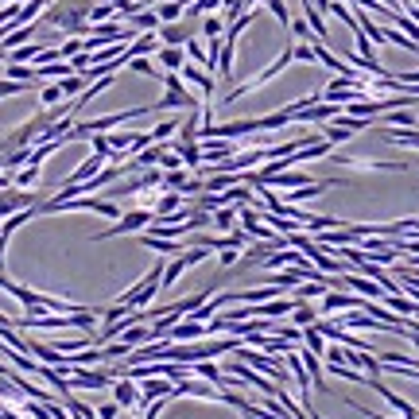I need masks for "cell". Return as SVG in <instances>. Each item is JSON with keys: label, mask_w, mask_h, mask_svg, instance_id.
I'll return each instance as SVG.
<instances>
[{"label": "cell", "mask_w": 419, "mask_h": 419, "mask_svg": "<svg viewBox=\"0 0 419 419\" xmlns=\"http://www.w3.org/2000/svg\"><path fill=\"white\" fill-rule=\"evenodd\" d=\"M233 357L237 361H245V365H252L257 373H264L268 381H276V384H287V365H284V357H276V353H252L249 346H237L233 350Z\"/></svg>", "instance_id": "6da1fadb"}, {"label": "cell", "mask_w": 419, "mask_h": 419, "mask_svg": "<svg viewBox=\"0 0 419 419\" xmlns=\"http://www.w3.org/2000/svg\"><path fill=\"white\" fill-rule=\"evenodd\" d=\"M163 86H167V94L155 101V113H171V109H199V101H194V94L186 89V82L179 78V74L163 70Z\"/></svg>", "instance_id": "7a4b0ae2"}, {"label": "cell", "mask_w": 419, "mask_h": 419, "mask_svg": "<svg viewBox=\"0 0 419 419\" xmlns=\"http://www.w3.org/2000/svg\"><path fill=\"white\" fill-rule=\"evenodd\" d=\"M291 62H295V51H291V43H287V47H284V51H279V59L272 62V67H264V70H260V74H257V78H249V82H245V86L229 89V94H225V105H233V101H237V97H245V94H252V89H260V86H264V82H272V78H276V74H284L287 67H291Z\"/></svg>", "instance_id": "3957f363"}, {"label": "cell", "mask_w": 419, "mask_h": 419, "mask_svg": "<svg viewBox=\"0 0 419 419\" xmlns=\"http://www.w3.org/2000/svg\"><path fill=\"white\" fill-rule=\"evenodd\" d=\"M113 381H117L113 369H74L67 376V389L70 392H105V389H113Z\"/></svg>", "instance_id": "277c9868"}, {"label": "cell", "mask_w": 419, "mask_h": 419, "mask_svg": "<svg viewBox=\"0 0 419 419\" xmlns=\"http://www.w3.org/2000/svg\"><path fill=\"white\" fill-rule=\"evenodd\" d=\"M155 221V213L147 210V206H140V210H128V213H121L117 221H113L105 233H97L94 241H109V237H121V233H144L147 225Z\"/></svg>", "instance_id": "5b68a950"}, {"label": "cell", "mask_w": 419, "mask_h": 419, "mask_svg": "<svg viewBox=\"0 0 419 419\" xmlns=\"http://www.w3.org/2000/svg\"><path fill=\"white\" fill-rule=\"evenodd\" d=\"M28 206H39V194L35 191H20V186H4L0 191V221L16 210H28Z\"/></svg>", "instance_id": "8992f818"}, {"label": "cell", "mask_w": 419, "mask_h": 419, "mask_svg": "<svg viewBox=\"0 0 419 419\" xmlns=\"http://www.w3.org/2000/svg\"><path fill=\"white\" fill-rule=\"evenodd\" d=\"M152 400H175V381H167V376H147V381H140V408H147Z\"/></svg>", "instance_id": "52a82bcc"}, {"label": "cell", "mask_w": 419, "mask_h": 419, "mask_svg": "<svg viewBox=\"0 0 419 419\" xmlns=\"http://www.w3.org/2000/svg\"><path fill=\"white\" fill-rule=\"evenodd\" d=\"M342 284H346L353 295H361V299H384V287H381V284H373L369 276H361L357 268H350V272L342 276Z\"/></svg>", "instance_id": "ba28073f"}, {"label": "cell", "mask_w": 419, "mask_h": 419, "mask_svg": "<svg viewBox=\"0 0 419 419\" xmlns=\"http://www.w3.org/2000/svg\"><path fill=\"white\" fill-rule=\"evenodd\" d=\"M109 392H113V400L121 404V412H136L140 408V384L128 381V376H117Z\"/></svg>", "instance_id": "9c48e42d"}, {"label": "cell", "mask_w": 419, "mask_h": 419, "mask_svg": "<svg viewBox=\"0 0 419 419\" xmlns=\"http://www.w3.org/2000/svg\"><path fill=\"white\" fill-rule=\"evenodd\" d=\"M361 295H353V291H326L323 295V303H318V311L323 315H334V311H361Z\"/></svg>", "instance_id": "30bf717a"}, {"label": "cell", "mask_w": 419, "mask_h": 419, "mask_svg": "<svg viewBox=\"0 0 419 419\" xmlns=\"http://www.w3.org/2000/svg\"><path fill=\"white\" fill-rule=\"evenodd\" d=\"M179 78H183L186 86L202 89V97L210 101V94H213V74H210V70H202V67H194V62H186V67L179 70Z\"/></svg>", "instance_id": "8fae6325"}, {"label": "cell", "mask_w": 419, "mask_h": 419, "mask_svg": "<svg viewBox=\"0 0 419 419\" xmlns=\"http://www.w3.org/2000/svg\"><path fill=\"white\" fill-rule=\"evenodd\" d=\"M167 338H171V342H199V338H206V323H194V318H179V323L167 330Z\"/></svg>", "instance_id": "7c38bea8"}, {"label": "cell", "mask_w": 419, "mask_h": 419, "mask_svg": "<svg viewBox=\"0 0 419 419\" xmlns=\"http://www.w3.org/2000/svg\"><path fill=\"white\" fill-rule=\"evenodd\" d=\"M155 35H160V43L163 47H183L186 39H194V31L186 28V23H160V31H155Z\"/></svg>", "instance_id": "4fadbf2b"}, {"label": "cell", "mask_w": 419, "mask_h": 419, "mask_svg": "<svg viewBox=\"0 0 419 419\" xmlns=\"http://www.w3.org/2000/svg\"><path fill=\"white\" fill-rule=\"evenodd\" d=\"M295 350H299V361L307 365V373H311V384H315L318 392H326V381H323V357H318V353H311L307 346H295Z\"/></svg>", "instance_id": "5bb4252c"}, {"label": "cell", "mask_w": 419, "mask_h": 419, "mask_svg": "<svg viewBox=\"0 0 419 419\" xmlns=\"http://www.w3.org/2000/svg\"><path fill=\"white\" fill-rule=\"evenodd\" d=\"M155 62H160L163 70L179 74L186 67V51H183V47H160V51H155Z\"/></svg>", "instance_id": "9a60e30c"}, {"label": "cell", "mask_w": 419, "mask_h": 419, "mask_svg": "<svg viewBox=\"0 0 419 419\" xmlns=\"http://www.w3.org/2000/svg\"><path fill=\"white\" fill-rule=\"evenodd\" d=\"M105 163H109V160H101V155H89V160H82L78 167L70 171V179H67V183H86V179H94L97 171L105 167Z\"/></svg>", "instance_id": "2e32d148"}, {"label": "cell", "mask_w": 419, "mask_h": 419, "mask_svg": "<svg viewBox=\"0 0 419 419\" xmlns=\"http://www.w3.org/2000/svg\"><path fill=\"white\" fill-rule=\"evenodd\" d=\"M74 74L70 59H59V62H43V67H35V82H51V78H67Z\"/></svg>", "instance_id": "e0dca14e"}, {"label": "cell", "mask_w": 419, "mask_h": 419, "mask_svg": "<svg viewBox=\"0 0 419 419\" xmlns=\"http://www.w3.org/2000/svg\"><path fill=\"white\" fill-rule=\"evenodd\" d=\"M183 12H186L183 0H155V16H160V23H175V20H183Z\"/></svg>", "instance_id": "ac0fdd59"}, {"label": "cell", "mask_w": 419, "mask_h": 419, "mask_svg": "<svg viewBox=\"0 0 419 419\" xmlns=\"http://www.w3.org/2000/svg\"><path fill=\"white\" fill-rule=\"evenodd\" d=\"M233 55H237V43L221 35V51H218V74L221 78H233Z\"/></svg>", "instance_id": "d6986e66"}, {"label": "cell", "mask_w": 419, "mask_h": 419, "mask_svg": "<svg viewBox=\"0 0 419 419\" xmlns=\"http://www.w3.org/2000/svg\"><path fill=\"white\" fill-rule=\"evenodd\" d=\"M381 303H389V311H392V315H400V318H415L419 315V303L404 299V295H384Z\"/></svg>", "instance_id": "ffe728a7"}, {"label": "cell", "mask_w": 419, "mask_h": 419, "mask_svg": "<svg viewBox=\"0 0 419 419\" xmlns=\"http://www.w3.org/2000/svg\"><path fill=\"white\" fill-rule=\"evenodd\" d=\"M39 183V167L35 163H23L20 171H12V186H20V191H35Z\"/></svg>", "instance_id": "44dd1931"}, {"label": "cell", "mask_w": 419, "mask_h": 419, "mask_svg": "<svg viewBox=\"0 0 419 419\" xmlns=\"http://www.w3.org/2000/svg\"><path fill=\"white\" fill-rule=\"evenodd\" d=\"M315 323H318V318H315ZM315 323H311V326H303V346H307L311 353H318V357H323V353H326V334L318 330Z\"/></svg>", "instance_id": "7402d4cb"}, {"label": "cell", "mask_w": 419, "mask_h": 419, "mask_svg": "<svg viewBox=\"0 0 419 419\" xmlns=\"http://www.w3.org/2000/svg\"><path fill=\"white\" fill-rule=\"evenodd\" d=\"M59 86H62V101H74L89 82H86V74H67V78H59Z\"/></svg>", "instance_id": "603a6c76"}, {"label": "cell", "mask_w": 419, "mask_h": 419, "mask_svg": "<svg viewBox=\"0 0 419 419\" xmlns=\"http://www.w3.org/2000/svg\"><path fill=\"white\" fill-rule=\"evenodd\" d=\"M183 272H186V257L179 252V257H171V264H163V284H160V291H167V287L175 284Z\"/></svg>", "instance_id": "cb8c5ba5"}, {"label": "cell", "mask_w": 419, "mask_h": 419, "mask_svg": "<svg viewBox=\"0 0 419 419\" xmlns=\"http://www.w3.org/2000/svg\"><path fill=\"white\" fill-rule=\"evenodd\" d=\"M179 206H183V194H179V191H167L163 199H155L152 213H155V218H167V213H175Z\"/></svg>", "instance_id": "d4e9b609"}, {"label": "cell", "mask_w": 419, "mask_h": 419, "mask_svg": "<svg viewBox=\"0 0 419 419\" xmlns=\"http://www.w3.org/2000/svg\"><path fill=\"white\" fill-rule=\"evenodd\" d=\"M128 28H133V31H160V16H155V12H147V8H144V12L128 16Z\"/></svg>", "instance_id": "484cf974"}, {"label": "cell", "mask_w": 419, "mask_h": 419, "mask_svg": "<svg viewBox=\"0 0 419 419\" xmlns=\"http://www.w3.org/2000/svg\"><path fill=\"white\" fill-rule=\"evenodd\" d=\"M315 318H318V311H315V307H307V303H303V299H295V311H291V326H299V330H303V326H311V323H315Z\"/></svg>", "instance_id": "4316f807"}, {"label": "cell", "mask_w": 419, "mask_h": 419, "mask_svg": "<svg viewBox=\"0 0 419 419\" xmlns=\"http://www.w3.org/2000/svg\"><path fill=\"white\" fill-rule=\"evenodd\" d=\"M4 78H12V82H31V86H35V67H28V62H8V67H4Z\"/></svg>", "instance_id": "83f0119b"}, {"label": "cell", "mask_w": 419, "mask_h": 419, "mask_svg": "<svg viewBox=\"0 0 419 419\" xmlns=\"http://www.w3.org/2000/svg\"><path fill=\"white\" fill-rule=\"evenodd\" d=\"M389 128H419V117L412 109H392L389 113Z\"/></svg>", "instance_id": "f1b7e54d"}, {"label": "cell", "mask_w": 419, "mask_h": 419, "mask_svg": "<svg viewBox=\"0 0 419 419\" xmlns=\"http://www.w3.org/2000/svg\"><path fill=\"white\" fill-rule=\"evenodd\" d=\"M39 51H43V43H23L16 51H8V62H35Z\"/></svg>", "instance_id": "f546056e"}, {"label": "cell", "mask_w": 419, "mask_h": 419, "mask_svg": "<svg viewBox=\"0 0 419 419\" xmlns=\"http://www.w3.org/2000/svg\"><path fill=\"white\" fill-rule=\"evenodd\" d=\"M213 225H218L221 233H233V229H237V210H229V206L213 210Z\"/></svg>", "instance_id": "4dcf8cb0"}, {"label": "cell", "mask_w": 419, "mask_h": 419, "mask_svg": "<svg viewBox=\"0 0 419 419\" xmlns=\"http://www.w3.org/2000/svg\"><path fill=\"white\" fill-rule=\"evenodd\" d=\"M202 35H206V39H221V35H225V20H221V16H202Z\"/></svg>", "instance_id": "1f68e13d"}, {"label": "cell", "mask_w": 419, "mask_h": 419, "mask_svg": "<svg viewBox=\"0 0 419 419\" xmlns=\"http://www.w3.org/2000/svg\"><path fill=\"white\" fill-rule=\"evenodd\" d=\"M179 125H183V121H175V117H171V121H160V125L152 128V140H155V144H163V140H171V136L179 133Z\"/></svg>", "instance_id": "d6a6232c"}, {"label": "cell", "mask_w": 419, "mask_h": 419, "mask_svg": "<svg viewBox=\"0 0 419 419\" xmlns=\"http://www.w3.org/2000/svg\"><path fill=\"white\" fill-rule=\"evenodd\" d=\"M213 8H221V0H186V12L183 16H191V20H194V16H210Z\"/></svg>", "instance_id": "836d02e7"}, {"label": "cell", "mask_w": 419, "mask_h": 419, "mask_svg": "<svg viewBox=\"0 0 419 419\" xmlns=\"http://www.w3.org/2000/svg\"><path fill=\"white\" fill-rule=\"evenodd\" d=\"M128 70H133V74H144V78H163V74H155V62L147 59V55H140V59H128Z\"/></svg>", "instance_id": "e575fe53"}, {"label": "cell", "mask_w": 419, "mask_h": 419, "mask_svg": "<svg viewBox=\"0 0 419 419\" xmlns=\"http://www.w3.org/2000/svg\"><path fill=\"white\" fill-rule=\"evenodd\" d=\"M59 101H62V86H59V82H55V86H43V89H39V105H43V109H55Z\"/></svg>", "instance_id": "d590c367"}, {"label": "cell", "mask_w": 419, "mask_h": 419, "mask_svg": "<svg viewBox=\"0 0 419 419\" xmlns=\"http://www.w3.org/2000/svg\"><path fill=\"white\" fill-rule=\"evenodd\" d=\"M109 16H117V8H113V4H94V8H89V28H94V23H105Z\"/></svg>", "instance_id": "8d00e7d4"}, {"label": "cell", "mask_w": 419, "mask_h": 419, "mask_svg": "<svg viewBox=\"0 0 419 419\" xmlns=\"http://www.w3.org/2000/svg\"><path fill=\"white\" fill-rule=\"evenodd\" d=\"M268 12H272L276 20L284 23V28H287V23H291V12H287V4H284V0H268Z\"/></svg>", "instance_id": "74e56055"}, {"label": "cell", "mask_w": 419, "mask_h": 419, "mask_svg": "<svg viewBox=\"0 0 419 419\" xmlns=\"http://www.w3.org/2000/svg\"><path fill=\"white\" fill-rule=\"evenodd\" d=\"M291 51H295V62H315V47L311 43H291Z\"/></svg>", "instance_id": "f35d334b"}, {"label": "cell", "mask_w": 419, "mask_h": 419, "mask_svg": "<svg viewBox=\"0 0 419 419\" xmlns=\"http://www.w3.org/2000/svg\"><path fill=\"white\" fill-rule=\"evenodd\" d=\"M237 260H241V249H221V252H218V264H221V268H233Z\"/></svg>", "instance_id": "ab89813d"}, {"label": "cell", "mask_w": 419, "mask_h": 419, "mask_svg": "<svg viewBox=\"0 0 419 419\" xmlns=\"http://www.w3.org/2000/svg\"><path fill=\"white\" fill-rule=\"evenodd\" d=\"M287 28H291L295 39H307V43H311V23H307V20H291Z\"/></svg>", "instance_id": "60d3db41"}, {"label": "cell", "mask_w": 419, "mask_h": 419, "mask_svg": "<svg viewBox=\"0 0 419 419\" xmlns=\"http://www.w3.org/2000/svg\"><path fill=\"white\" fill-rule=\"evenodd\" d=\"M160 167H163V171H175V167H183V160H179V152H171V147H167V152H163V160H160Z\"/></svg>", "instance_id": "b9f144b4"}, {"label": "cell", "mask_w": 419, "mask_h": 419, "mask_svg": "<svg viewBox=\"0 0 419 419\" xmlns=\"http://www.w3.org/2000/svg\"><path fill=\"white\" fill-rule=\"evenodd\" d=\"M59 51H62V59H74V55H78V51H82V39H74V35H70V39H67V43H62V47H59Z\"/></svg>", "instance_id": "7bdbcfd3"}, {"label": "cell", "mask_w": 419, "mask_h": 419, "mask_svg": "<svg viewBox=\"0 0 419 419\" xmlns=\"http://www.w3.org/2000/svg\"><path fill=\"white\" fill-rule=\"evenodd\" d=\"M121 415V404H117V400H113V404H101V408H97V419H117Z\"/></svg>", "instance_id": "ee69618b"}, {"label": "cell", "mask_w": 419, "mask_h": 419, "mask_svg": "<svg viewBox=\"0 0 419 419\" xmlns=\"http://www.w3.org/2000/svg\"><path fill=\"white\" fill-rule=\"evenodd\" d=\"M0 62H8V55H4V51H0Z\"/></svg>", "instance_id": "f6af8a7d"}]
</instances>
